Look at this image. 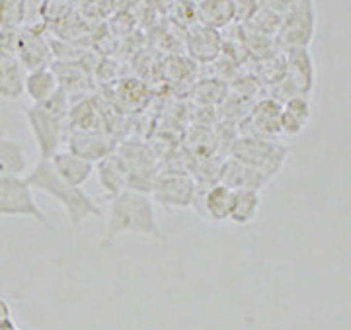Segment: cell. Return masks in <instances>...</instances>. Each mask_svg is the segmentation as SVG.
Masks as SVG:
<instances>
[{
  "mask_svg": "<svg viewBox=\"0 0 351 330\" xmlns=\"http://www.w3.org/2000/svg\"><path fill=\"white\" fill-rule=\"evenodd\" d=\"M197 184L193 176L184 172H168L158 174L152 184L151 198L154 203L172 209H188L195 203Z\"/></svg>",
  "mask_w": 351,
  "mask_h": 330,
  "instance_id": "cell-7",
  "label": "cell"
},
{
  "mask_svg": "<svg viewBox=\"0 0 351 330\" xmlns=\"http://www.w3.org/2000/svg\"><path fill=\"white\" fill-rule=\"evenodd\" d=\"M27 22V0H0V27L22 30Z\"/></svg>",
  "mask_w": 351,
  "mask_h": 330,
  "instance_id": "cell-22",
  "label": "cell"
},
{
  "mask_svg": "<svg viewBox=\"0 0 351 330\" xmlns=\"http://www.w3.org/2000/svg\"><path fill=\"white\" fill-rule=\"evenodd\" d=\"M219 182L230 190H256L260 191L269 182L263 172L240 163L237 158H228L219 168Z\"/></svg>",
  "mask_w": 351,
  "mask_h": 330,
  "instance_id": "cell-10",
  "label": "cell"
},
{
  "mask_svg": "<svg viewBox=\"0 0 351 330\" xmlns=\"http://www.w3.org/2000/svg\"><path fill=\"white\" fill-rule=\"evenodd\" d=\"M71 108L66 92L59 90L47 102L32 104L25 108V123L36 141L39 151V161H51L55 152H59L64 137V123L69 119Z\"/></svg>",
  "mask_w": 351,
  "mask_h": 330,
  "instance_id": "cell-3",
  "label": "cell"
},
{
  "mask_svg": "<svg viewBox=\"0 0 351 330\" xmlns=\"http://www.w3.org/2000/svg\"><path fill=\"white\" fill-rule=\"evenodd\" d=\"M29 166L24 147L6 133L0 135V176H24Z\"/></svg>",
  "mask_w": 351,
  "mask_h": 330,
  "instance_id": "cell-21",
  "label": "cell"
},
{
  "mask_svg": "<svg viewBox=\"0 0 351 330\" xmlns=\"http://www.w3.org/2000/svg\"><path fill=\"white\" fill-rule=\"evenodd\" d=\"M34 191L25 176H0V217H22L49 227Z\"/></svg>",
  "mask_w": 351,
  "mask_h": 330,
  "instance_id": "cell-5",
  "label": "cell"
},
{
  "mask_svg": "<svg viewBox=\"0 0 351 330\" xmlns=\"http://www.w3.org/2000/svg\"><path fill=\"white\" fill-rule=\"evenodd\" d=\"M18 41H20V30H2L0 27V55L16 57Z\"/></svg>",
  "mask_w": 351,
  "mask_h": 330,
  "instance_id": "cell-25",
  "label": "cell"
},
{
  "mask_svg": "<svg viewBox=\"0 0 351 330\" xmlns=\"http://www.w3.org/2000/svg\"><path fill=\"white\" fill-rule=\"evenodd\" d=\"M263 8L271 10V12L279 14V16H285L289 10H293L299 2L302 0H260Z\"/></svg>",
  "mask_w": 351,
  "mask_h": 330,
  "instance_id": "cell-26",
  "label": "cell"
},
{
  "mask_svg": "<svg viewBox=\"0 0 351 330\" xmlns=\"http://www.w3.org/2000/svg\"><path fill=\"white\" fill-rule=\"evenodd\" d=\"M232 207H230V217L228 221L239 225V227H246L254 223L260 209H262V196L256 190H232Z\"/></svg>",
  "mask_w": 351,
  "mask_h": 330,
  "instance_id": "cell-20",
  "label": "cell"
},
{
  "mask_svg": "<svg viewBox=\"0 0 351 330\" xmlns=\"http://www.w3.org/2000/svg\"><path fill=\"white\" fill-rule=\"evenodd\" d=\"M59 90H61L59 78L55 75L53 67H43V69H36V71L25 73L24 94H27V98L34 104L47 102Z\"/></svg>",
  "mask_w": 351,
  "mask_h": 330,
  "instance_id": "cell-17",
  "label": "cell"
},
{
  "mask_svg": "<svg viewBox=\"0 0 351 330\" xmlns=\"http://www.w3.org/2000/svg\"><path fill=\"white\" fill-rule=\"evenodd\" d=\"M186 47H188L191 59H195L199 63H211L215 59H219V55L223 53L225 41H223L221 32L199 24L188 30Z\"/></svg>",
  "mask_w": 351,
  "mask_h": 330,
  "instance_id": "cell-11",
  "label": "cell"
},
{
  "mask_svg": "<svg viewBox=\"0 0 351 330\" xmlns=\"http://www.w3.org/2000/svg\"><path fill=\"white\" fill-rule=\"evenodd\" d=\"M25 69L18 57L0 55V98L18 100L24 94Z\"/></svg>",
  "mask_w": 351,
  "mask_h": 330,
  "instance_id": "cell-19",
  "label": "cell"
},
{
  "mask_svg": "<svg viewBox=\"0 0 351 330\" xmlns=\"http://www.w3.org/2000/svg\"><path fill=\"white\" fill-rule=\"evenodd\" d=\"M96 170H98L100 186L112 198L129 188V170L119 152H112L110 156L101 158Z\"/></svg>",
  "mask_w": 351,
  "mask_h": 330,
  "instance_id": "cell-14",
  "label": "cell"
},
{
  "mask_svg": "<svg viewBox=\"0 0 351 330\" xmlns=\"http://www.w3.org/2000/svg\"><path fill=\"white\" fill-rule=\"evenodd\" d=\"M283 112V104L276 98H265L258 102L252 110V126H254V135L265 137V139H276L281 135L279 131V119Z\"/></svg>",
  "mask_w": 351,
  "mask_h": 330,
  "instance_id": "cell-15",
  "label": "cell"
},
{
  "mask_svg": "<svg viewBox=\"0 0 351 330\" xmlns=\"http://www.w3.org/2000/svg\"><path fill=\"white\" fill-rule=\"evenodd\" d=\"M113 141L104 135H98L96 131H73L66 139V149L75 152L78 156L86 158L90 163H100L101 158L110 156L113 152Z\"/></svg>",
  "mask_w": 351,
  "mask_h": 330,
  "instance_id": "cell-12",
  "label": "cell"
},
{
  "mask_svg": "<svg viewBox=\"0 0 351 330\" xmlns=\"http://www.w3.org/2000/svg\"><path fill=\"white\" fill-rule=\"evenodd\" d=\"M318 24V14L314 0H302L293 10L281 16V24L277 30L276 47L279 51L311 47Z\"/></svg>",
  "mask_w": 351,
  "mask_h": 330,
  "instance_id": "cell-6",
  "label": "cell"
},
{
  "mask_svg": "<svg viewBox=\"0 0 351 330\" xmlns=\"http://www.w3.org/2000/svg\"><path fill=\"white\" fill-rule=\"evenodd\" d=\"M283 59L287 67L285 82L297 96H311L316 86V67L308 47L283 51Z\"/></svg>",
  "mask_w": 351,
  "mask_h": 330,
  "instance_id": "cell-8",
  "label": "cell"
},
{
  "mask_svg": "<svg viewBox=\"0 0 351 330\" xmlns=\"http://www.w3.org/2000/svg\"><path fill=\"white\" fill-rule=\"evenodd\" d=\"M283 112L297 121L301 127L308 126L311 117H313V110H311V102L306 96H293L287 102H283Z\"/></svg>",
  "mask_w": 351,
  "mask_h": 330,
  "instance_id": "cell-23",
  "label": "cell"
},
{
  "mask_svg": "<svg viewBox=\"0 0 351 330\" xmlns=\"http://www.w3.org/2000/svg\"><path fill=\"white\" fill-rule=\"evenodd\" d=\"M18 61L22 63L25 73L51 67L53 61V49L51 43L43 38V34L36 30V25L20 30V41H18Z\"/></svg>",
  "mask_w": 351,
  "mask_h": 330,
  "instance_id": "cell-9",
  "label": "cell"
},
{
  "mask_svg": "<svg viewBox=\"0 0 351 330\" xmlns=\"http://www.w3.org/2000/svg\"><path fill=\"white\" fill-rule=\"evenodd\" d=\"M232 193L228 186L215 182L201 196V203H203V213L207 219H211L215 223H223L228 221L230 217V207H232Z\"/></svg>",
  "mask_w": 351,
  "mask_h": 330,
  "instance_id": "cell-18",
  "label": "cell"
},
{
  "mask_svg": "<svg viewBox=\"0 0 351 330\" xmlns=\"http://www.w3.org/2000/svg\"><path fill=\"white\" fill-rule=\"evenodd\" d=\"M49 163L53 166V170L63 178L64 182H69L73 186H84L90 180V176L94 174V170H96L94 163L78 156V154L71 152L69 149L55 152L51 156Z\"/></svg>",
  "mask_w": 351,
  "mask_h": 330,
  "instance_id": "cell-13",
  "label": "cell"
},
{
  "mask_svg": "<svg viewBox=\"0 0 351 330\" xmlns=\"http://www.w3.org/2000/svg\"><path fill=\"white\" fill-rule=\"evenodd\" d=\"M14 329L12 325V313L10 307L4 299H0V330H10Z\"/></svg>",
  "mask_w": 351,
  "mask_h": 330,
  "instance_id": "cell-27",
  "label": "cell"
},
{
  "mask_svg": "<svg viewBox=\"0 0 351 330\" xmlns=\"http://www.w3.org/2000/svg\"><path fill=\"white\" fill-rule=\"evenodd\" d=\"M199 24L211 30H225L237 22L234 0H201L197 4Z\"/></svg>",
  "mask_w": 351,
  "mask_h": 330,
  "instance_id": "cell-16",
  "label": "cell"
},
{
  "mask_svg": "<svg viewBox=\"0 0 351 330\" xmlns=\"http://www.w3.org/2000/svg\"><path fill=\"white\" fill-rule=\"evenodd\" d=\"M25 180L34 190L47 193L63 207L66 221L73 228H80L88 219L101 215V207L98 202L82 186H73L64 182L53 170L49 161H38V165L25 174Z\"/></svg>",
  "mask_w": 351,
  "mask_h": 330,
  "instance_id": "cell-2",
  "label": "cell"
},
{
  "mask_svg": "<svg viewBox=\"0 0 351 330\" xmlns=\"http://www.w3.org/2000/svg\"><path fill=\"white\" fill-rule=\"evenodd\" d=\"M125 235H138V237H149L154 241H166L151 193L123 190L112 198L104 239L100 242L101 248L112 246L119 237H125Z\"/></svg>",
  "mask_w": 351,
  "mask_h": 330,
  "instance_id": "cell-1",
  "label": "cell"
},
{
  "mask_svg": "<svg viewBox=\"0 0 351 330\" xmlns=\"http://www.w3.org/2000/svg\"><path fill=\"white\" fill-rule=\"evenodd\" d=\"M287 156L289 149L285 145L258 135L239 137L230 147V158H237L240 163L260 170L269 180L281 172Z\"/></svg>",
  "mask_w": 351,
  "mask_h": 330,
  "instance_id": "cell-4",
  "label": "cell"
},
{
  "mask_svg": "<svg viewBox=\"0 0 351 330\" xmlns=\"http://www.w3.org/2000/svg\"><path fill=\"white\" fill-rule=\"evenodd\" d=\"M262 2L260 0H234V10H237V22L248 24L256 14L260 12Z\"/></svg>",
  "mask_w": 351,
  "mask_h": 330,
  "instance_id": "cell-24",
  "label": "cell"
}]
</instances>
